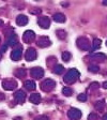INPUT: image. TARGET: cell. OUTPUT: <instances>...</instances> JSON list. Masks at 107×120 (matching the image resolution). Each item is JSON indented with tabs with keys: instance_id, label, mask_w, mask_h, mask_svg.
Returning <instances> with one entry per match:
<instances>
[{
	"instance_id": "6da1fadb",
	"label": "cell",
	"mask_w": 107,
	"mask_h": 120,
	"mask_svg": "<svg viewBox=\"0 0 107 120\" xmlns=\"http://www.w3.org/2000/svg\"><path fill=\"white\" fill-rule=\"evenodd\" d=\"M79 77V72H78L76 69H71V70L67 71V73L64 75L63 80H64L65 84L67 85H71L73 82H75Z\"/></svg>"
},
{
	"instance_id": "7a4b0ae2",
	"label": "cell",
	"mask_w": 107,
	"mask_h": 120,
	"mask_svg": "<svg viewBox=\"0 0 107 120\" xmlns=\"http://www.w3.org/2000/svg\"><path fill=\"white\" fill-rule=\"evenodd\" d=\"M76 45H77V47L81 50L91 49V43H90V41L85 37H79L78 38L77 41H76Z\"/></svg>"
},
{
	"instance_id": "3957f363",
	"label": "cell",
	"mask_w": 107,
	"mask_h": 120,
	"mask_svg": "<svg viewBox=\"0 0 107 120\" xmlns=\"http://www.w3.org/2000/svg\"><path fill=\"white\" fill-rule=\"evenodd\" d=\"M56 86V82L55 80L52 79H45L44 82L41 84V89L43 90V91H45V92H49V91H52L54 88H55Z\"/></svg>"
},
{
	"instance_id": "277c9868",
	"label": "cell",
	"mask_w": 107,
	"mask_h": 120,
	"mask_svg": "<svg viewBox=\"0 0 107 120\" xmlns=\"http://www.w3.org/2000/svg\"><path fill=\"white\" fill-rule=\"evenodd\" d=\"M67 116L71 120H79L81 118V112H80L78 108H70L69 112H67Z\"/></svg>"
},
{
	"instance_id": "5b68a950",
	"label": "cell",
	"mask_w": 107,
	"mask_h": 120,
	"mask_svg": "<svg viewBox=\"0 0 107 120\" xmlns=\"http://www.w3.org/2000/svg\"><path fill=\"white\" fill-rule=\"evenodd\" d=\"M2 87L5 90H14L17 87V82L15 79H3L2 80Z\"/></svg>"
},
{
	"instance_id": "8992f818",
	"label": "cell",
	"mask_w": 107,
	"mask_h": 120,
	"mask_svg": "<svg viewBox=\"0 0 107 120\" xmlns=\"http://www.w3.org/2000/svg\"><path fill=\"white\" fill-rule=\"evenodd\" d=\"M44 76V70L40 67H35L33 69H31V77H33L34 79H40Z\"/></svg>"
},
{
	"instance_id": "52a82bcc",
	"label": "cell",
	"mask_w": 107,
	"mask_h": 120,
	"mask_svg": "<svg viewBox=\"0 0 107 120\" xmlns=\"http://www.w3.org/2000/svg\"><path fill=\"white\" fill-rule=\"evenodd\" d=\"M37 24L43 29H48L50 27V19L47 16H41L37 18Z\"/></svg>"
},
{
	"instance_id": "ba28073f",
	"label": "cell",
	"mask_w": 107,
	"mask_h": 120,
	"mask_svg": "<svg viewBox=\"0 0 107 120\" xmlns=\"http://www.w3.org/2000/svg\"><path fill=\"white\" fill-rule=\"evenodd\" d=\"M34 39H35V33L33 32L32 30H27V31L24 33V35H22V41L25 43H27V44L31 43Z\"/></svg>"
},
{
	"instance_id": "9c48e42d",
	"label": "cell",
	"mask_w": 107,
	"mask_h": 120,
	"mask_svg": "<svg viewBox=\"0 0 107 120\" xmlns=\"http://www.w3.org/2000/svg\"><path fill=\"white\" fill-rule=\"evenodd\" d=\"M37 50L34 49L33 47H30L27 49V52H26L25 54V58L27 61H33V60L37 59Z\"/></svg>"
},
{
	"instance_id": "30bf717a",
	"label": "cell",
	"mask_w": 107,
	"mask_h": 120,
	"mask_svg": "<svg viewBox=\"0 0 107 120\" xmlns=\"http://www.w3.org/2000/svg\"><path fill=\"white\" fill-rule=\"evenodd\" d=\"M52 44L50 42L49 38L48 37H41L39 40H37V46L41 48H45V47H48L49 45Z\"/></svg>"
},
{
	"instance_id": "8fae6325",
	"label": "cell",
	"mask_w": 107,
	"mask_h": 120,
	"mask_svg": "<svg viewBox=\"0 0 107 120\" xmlns=\"http://www.w3.org/2000/svg\"><path fill=\"white\" fill-rule=\"evenodd\" d=\"M14 98H15V100H16V102L19 103V104H22V103L25 102L26 93L24 92V90H18V91H16V92H15Z\"/></svg>"
},
{
	"instance_id": "7c38bea8",
	"label": "cell",
	"mask_w": 107,
	"mask_h": 120,
	"mask_svg": "<svg viewBox=\"0 0 107 120\" xmlns=\"http://www.w3.org/2000/svg\"><path fill=\"white\" fill-rule=\"evenodd\" d=\"M22 48H16V49H13L12 52H11V59L14 60V61H18V60L22 58Z\"/></svg>"
},
{
	"instance_id": "4fadbf2b",
	"label": "cell",
	"mask_w": 107,
	"mask_h": 120,
	"mask_svg": "<svg viewBox=\"0 0 107 120\" xmlns=\"http://www.w3.org/2000/svg\"><path fill=\"white\" fill-rule=\"evenodd\" d=\"M16 24H17L18 26H25L28 24V17L26 16V15H18L17 17H16Z\"/></svg>"
},
{
	"instance_id": "5bb4252c",
	"label": "cell",
	"mask_w": 107,
	"mask_h": 120,
	"mask_svg": "<svg viewBox=\"0 0 107 120\" xmlns=\"http://www.w3.org/2000/svg\"><path fill=\"white\" fill-rule=\"evenodd\" d=\"M91 58H92L93 60H95V61H99V62H105V61L107 60L106 55H104V54H102V52L94 54V55L91 56Z\"/></svg>"
},
{
	"instance_id": "9a60e30c",
	"label": "cell",
	"mask_w": 107,
	"mask_h": 120,
	"mask_svg": "<svg viewBox=\"0 0 107 120\" xmlns=\"http://www.w3.org/2000/svg\"><path fill=\"white\" fill-rule=\"evenodd\" d=\"M29 100H30V102L33 103L34 105H37L41 102V95L39 94V93H33V94L30 95Z\"/></svg>"
},
{
	"instance_id": "2e32d148",
	"label": "cell",
	"mask_w": 107,
	"mask_h": 120,
	"mask_svg": "<svg viewBox=\"0 0 107 120\" xmlns=\"http://www.w3.org/2000/svg\"><path fill=\"white\" fill-rule=\"evenodd\" d=\"M54 20L56 22H65V15L63 13H56L54 16H52Z\"/></svg>"
},
{
	"instance_id": "e0dca14e",
	"label": "cell",
	"mask_w": 107,
	"mask_h": 120,
	"mask_svg": "<svg viewBox=\"0 0 107 120\" xmlns=\"http://www.w3.org/2000/svg\"><path fill=\"white\" fill-rule=\"evenodd\" d=\"M25 88L29 91H32L35 89V82L33 80H26L25 82Z\"/></svg>"
},
{
	"instance_id": "ac0fdd59",
	"label": "cell",
	"mask_w": 107,
	"mask_h": 120,
	"mask_svg": "<svg viewBox=\"0 0 107 120\" xmlns=\"http://www.w3.org/2000/svg\"><path fill=\"white\" fill-rule=\"evenodd\" d=\"M54 73L55 74H58V75H60L61 73H63V71H64V68H63V65H61V64H56L55 67H54Z\"/></svg>"
},
{
	"instance_id": "d6986e66",
	"label": "cell",
	"mask_w": 107,
	"mask_h": 120,
	"mask_svg": "<svg viewBox=\"0 0 107 120\" xmlns=\"http://www.w3.org/2000/svg\"><path fill=\"white\" fill-rule=\"evenodd\" d=\"M7 43H9V46H14L16 43H17V37L15 34H12L10 38H9V40H7Z\"/></svg>"
},
{
	"instance_id": "ffe728a7",
	"label": "cell",
	"mask_w": 107,
	"mask_h": 120,
	"mask_svg": "<svg viewBox=\"0 0 107 120\" xmlns=\"http://www.w3.org/2000/svg\"><path fill=\"white\" fill-rule=\"evenodd\" d=\"M95 108H96L97 110H100V112L104 110V108H105V101L104 100L97 101V102L95 103Z\"/></svg>"
},
{
	"instance_id": "44dd1931",
	"label": "cell",
	"mask_w": 107,
	"mask_h": 120,
	"mask_svg": "<svg viewBox=\"0 0 107 120\" xmlns=\"http://www.w3.org/2000/svg\"><path fill=\"white\" fill-rule=\"evenodd\" d=\"M101 43H102V41H101L100 39H94V40H93V43H92V49L91 50L99 49V48L101 47Z\"/></svg>"
},
{
	"instance_id": "7402d4cb",
	"label": "cell",
	"mask_w": 107,
	"mask_h": 120,
	"mask_svg": "<svg viewBox=\"0 0 107 120\" xmlns=\"http://www.w3.org/2000/svg\"><path fill=\"white\" fill-rule=\"evenodd\" d=\"M15 75L19 78H22L26 75V70L25 69H17V70L15 71Z\"/></svg>"
},
{
	"instance_id": "603a6c76",
	"label": "cell",
	"mask_w": 107,
	"mask_h": 120,
	"mask_svg": "<svg viewBox=\"0 0 107 120\" xmlns=\"http://www.w3.org/2000/svg\"><path fill=\"white\" fill-rule=\"evenodd\" d=\"M72 58V55H71V52H62V60L65 61V62H69Z\"/></svg>"
},
{
	"instance_id": "cb8c5ba5",
	"label": "cell",
	"mask_w": 107,
	"mask_h": 120,
	"mask_svg": "<svg viewBox=\"0 0 107 120\" xmlns=\"http://www.w3.org/2000/svg\"><path fill=\"white\" fill-rule=\"evenodd\" d=\"M57 37L59 38L60 40H64L65 38H66V32H65L64 30H62V29L57 30Z\"/></svg>"
},
{
	"instance_id": "d4e9b609",
	"label": "cell",
	"mask_w": 107,
	"mask_h": 120,
	"mask_svg": "<svg viewBox=\"0 0 107 120\" xmlns=\"http://www.w3.org/2000/svg\"><path fill=\"white\" fill-rule=\"evenodd\" d=\"M62 93L65 95V97H71L73 94V90L69 87H64L62 89Z\"/></svg>"
},
{
	"instance_id": "484cf974",
	"label": "cell",
	"mask_w": 107,
	"mask_h": 120,
	"mask_svg": "<svg viewBox=\"0 0 107 120\" xmlns=\"http://www.w3.org/2000/svg\"><path fill=\"white\" fill-rule=\"evenodd\" d=\"M88 70H89V72H92V73H97L99 71H100V68L97 67V65H90L89 68H88Z\"/></svg>"
},
{
	"instance_id": "4316f807",
	"label": "cell",
	"mask_w": 107,
	"mask_h": 120,
	"mask_svg": "<svg viewBox=\"0 0 107 120\" xmlns=\"http://www.w3.org/2000/svg\"><path fill=\"white\" fill-rule=\"evenodd\" d=\"M88 120H100V119H99L96 114L91 112V114H89V116H88Z\"/></svg>"
},
{
	"instance_id": "83f0119b",
	"label": "cell",
	"mask_w": 107,
	"mask_h": 120,
	"mask_svg": "<svg viewBox=\"0 0 107 120\" xmlns=\"http://www.w3.org/2000/svg\"><path fill=\"white\" fill-rule=\"evenodd\" d=\"M100 88V84L99 82H91L90 84V89L91 90H96Z\"/></svg>"
},
{
	"instance_id": "f1b7e54d",
	"label": "cell",
	"mask_w": 107,
	"mask_h": 120,
	"mask_svg": "<svg viewBox=\"0 0 107 120\" xmlns=\"http://www.w3.org/2000/svg\"><path fill=\"white\" fill-rule=\"evenodd\" d=\"M77 99L79 101H82V102H85V101H87V94H85V93H81V94H79L77 97Z\"/></svg>"
},
{
	"instance_id": "f546056e",
	"label": "cell",
	"mask_w": 107,
	"mask_h": 120,
	"mask_svg": "<svg viewBox=\"0 0 107 120\" xmlns=\"http://www.w3.org/2000/svg\"><path fill=\"white\" fill-rule=\"evenodd\" d=\"M41 12H42V10H41V9H39V8H35V9H32V10L30 11V13H31V14H40Z\"/></svg>"
},
{
	"instance_id": "4dcf8cb0",
	"label": "cell",
	"mask_w": 107,
	"mask_h": 120,
	"mask_svg": "<svg viewBox=\"0 0 107 120\" xmlns=\"http://www.w3.org/2000/svg\"><path fill=\"white\" fill-rule=\"evenodd\" d=\"M34 120H49V118H48L47 116H45V115H41V116L35 117Z\"/></svg>"
},
{
	"instance_id": "1f68e13d",
	"label": "cell",
	"mask_w": 107,
	"mask_h": 120,
	"mask_svg": "<svg viewBox=\"0 0 107 120\" xmlns=\"http://www.w3.org/2000/svg\"><path fill=\"white\" fill-rule=\"evenodd\" d=\"M7 46H9V45H7V44L3 45V47H2V49H1V52H1V54H2V52H5V49H7Z\"/></svg>"
},
{
	"instance_id": "d6a6232c",
	"label": "cell",
	"mask_w": 107,
	"mask_h": 120,
	"mask_svg": "<svg viewBox=\"0 0 107 120\" xmlns=\"http://www.w3.org/2000/svg\"><path fill=\"white\" fill-rule=\"evenodd\" d=\"M4 99H5V95L3 94V93H1V92H0V101H3V100H4Z\"/></svg>"
},
{
	"instance_id": "836d02e7",
	"label": "cell",
	"mask_w": 107,
	"mask_h": 120,
	"mask_svg": "<svg viewBox=\"0 0 107 120\" xmlns=\"http://www.w3.org/2000/svg\"><path fill=\"white\" fill-rule=\"evenodd\" d=\"M103 88H104V89H107V82H103Z\"/></svg>"
},
{
	"instance_id": "e575fe53",
	"label": "cell",
	"mask_w": 107,
	"mask_h": 120,
	"mask_svg": "<svg viewBox=\"0 0 107 120\" xmlns=\"http://www.w3.org/2000/svg\"><path fill=\"white\" fill-rule=\"evenodd\" d=\"M102 120H107V114H105L104 116L102 117Z\"/></svg>"
},
{
	"instance_id": "d590c367",
	"label": "cell",
	"mask_w": 107,
	"mask_h": 120,
	"mask_svg": "<svg viewBox=\"0 0 107 120\" xmlns=\"http://www.w3.org/2000/svg\"><path fill=\"white\" fill-rule=\"evenodd\" d=\"M20 119H22V118H20V117H16V118H14V119H13V120H20Z\"/></svg>"
},
{
	"instance_id": "8d00e7d4",
	"label": "cell",
	"mask_w": 107,
	"mask_h": 120,
	"mask_svg": "<svg viewBox=\"0 0 107 120\" xmlns=\"http://www.w3.org/2000/svg\"><path fill=\"white\" fill-rule=\"evenodd\" d=\"M0 25H3V22H1V20H0Z\"/></svg>"
},
{
	"instance_id": "74e56055",
	"label": "cell",
	"mask_w": 107,
	"mask_h": 120,
	"mask_svg": "<svg viewBox=\"0 0 107 120\" xmlns=\"http://www.w3.org/2000/svg\"><path fill=\"white\" fill-rule=\"evenodd\" d=\"M0 59H1V52H0Z\"/></svg>"
},
{
	"instance_id": "f35d334b",
	"label": "cell",
	"mask_w": 107,
	"mask_h": 120,
	"mask_svg": "<svg viewBox=\"0 0 107 120\" xmlns=\"http://www.w3.org/2000/svg\"><path fill=\"white\" fill-rule=\"evenodd\" d=\"M106 46H107V41H106Z\"/></svg>"
},
{
	"instance_id": "ab89813d",
	"label": "cell",
	"mask_w": 107,
	"mask_h": 120,
	"mask_svg": "<svg viewBox=\"0 0 107 120\" xmlns=\"http://www.w3.org/2000/svg\"><path fill=\"white\" fill-rule=\"evenodd\" d=\"M0 41H1V39H0Z\"/></svg>"
}]
</instances>
